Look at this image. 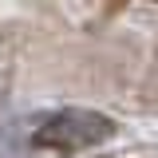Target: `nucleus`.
I'll use <instances>...</instances> for the list:
<instances>
[{
    "mask_svg": "<svg viewBox=\"0 0 158 158\" xmlns=\"http://www.w3.org/2000/svg\"><path fill=\"white\" fill-rule=\"evenodd\" d=\"M115 118L91 107H59L48 111L32 127V142L40 150H91L115 138Z\"/></svg>",
    "mask_w": 158,
    "mask_h": 158,
    "instance_id": "1",
    "label": "nucleus"
},
{
    "mask_svg": "<svg viewBox=\"0 0 158 158\" xmlns=\"http://www.w3.org/2000/svg\"><path fill=\"white\" fill-rule=\"evenodd\" d=\"M12 75H16V56H12L8 40H0V103L8 99V91H12Z\"/></svg>",
    "mask_w": 158,
    "mask_h": 158,
    "instance_id": "2",
    "label": "nucleus"
}]
</instances>
